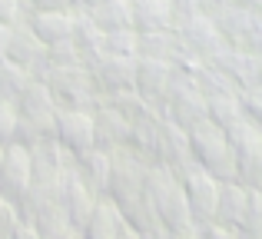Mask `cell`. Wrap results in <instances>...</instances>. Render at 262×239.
Returning <instances> with one entry per match:
<instances>
[{
    "label": "cell",
    "instance_id": "obj_14",
    "mask_svg": "<svg viewBox=\"0 0 262 239\" xmlns=\"http://www.w3.org/2000/svg\"><path fill=\"white\" fill-rule=\"evenodd\" d=\"M186 203H189L192 223H216V203H219V180L209 176L206 169H196L183 183Z\"/></svg>",
    "mask_w": 262,
    "mask_h": 239
},
{
    "label": "cell",
    "instance_id": "obj_9",
    "mask_svg": "<svg viewBox=\"0 0 262 239\" xmlns=\"http://www.w3.org/2000/svg\"><path fill=\"white\" fill-rule=\"evenodd\" d=\"M173 63L166 60H146V57H136V77H133V90L146 100L149 106H163L169 86H173Z\"/></svg>",
    "mask_w": 262,
    "mask_h": 239
},
{
    "label": "cell",
    "instance_id": "obj_22",
    "mask_svg": "<svg viewBox=\"0 0 262 239\" xmlns=\"http://www.w3.org/2000/svg\"><path fill=\"white\" fill-rule=\"evenodd\" d=\"M70 17H73V30H70V40H73V47H77L80 53H83V60L90 57V53H96V50H103V30L96 27V20L90 17V10L86 7H73L70 10Z\"/></svg>",
    "mask_w": 262,
    "mask_h": 239
},
{
    "label": "cell",
    "instance_id": "obj_38",
    "mask_svg": "<svg viewBox=\"0 0 262 239\" xmlns=\"http://www.w3.org/2000/svg\"><path fill=\"white\" fill-rule=\"evenodd\" d=\"M10 239H40V233L33 229V223H17V229L10 233Z\"/></svg>",
    "mask_w": 262,
    "mask_h": 239
},
{
    "label": "cell",
    "instance_id": "obj_13",
    "mask_svg": "<svg viewBox=\"0 0 262 239\" xmlns=\"http://www.w3.org/2000/svg\"><path fill=\"white\" fill-rule=\"evenodd\" d=\"M30 149L20 143H7L4 166H0V196L17 203L20 196L30 189Z\"/></svg>",
    "mask_w": 262,
    "mask_h": 239
},
{
    "label": "cell",
    "instance_id": "obj_3",
    "mask_svg": "<svg viewBox=\"0 0 262 239\" xmlns=\"http://www.w3.org/2000/svg\"><path fill=\"white\" fill-rule=\"evenodd\" d=\"M50 86V97L57 106L63 110H93L100 103V93H96L93 80H90V70L83 63L80 67H53L43 80Z\"/></svg>",
    "mask_w": 262,
    "mask_h": 239
},
{
    "label": "cell",
    "instance_id": "obj_36",
    "mask_svg": "<svg viewBox=\"0 0 262 239\" xmlns=\"http://www.w3.org/2000/svg\"><path fill=\"white\" fill-rule=\"evenodd\" d=\"M199 226V239H239L236 229L219 226V223H196Z\"/></svg>",
    "mask_w": 262,
    "mask_h": 239
},
{
    "label": "cell",
    "instance_id": "obj_25",
    "mask_svg": "<svg viewBox=\"0 0 262 239\" xmlns=\"http://www.w3.org/2000/svg\"><path fill=\"white\" fill-rule=\"evenodd\" d=\"M120 206V216H123V223H126L129 229H136V233H146L149 226H156V209H153V203L146 200V196H133V200H126V203H116Z\"/></svg>",
    "mask_w": 262,
    "mask_h": 239
},
{
    "label": "cell",
    "instance_id": "obj_7",
    "mask_svg": "<svg viewBox=\"0 0 262 239\" xmlns=\"http://www.w3.org/2000/svg\"><path fill=\"white\" fill-rule=\"evenodd\" d=\"M110 156H113V169H110L106 196L113 203H126V200H133V196H140L143 193V176H146V163L129 146L113 149Z\"/></svg>",
    "mask_w": 262,
    "mask_h": 239
},
{
    "label": "cell",
    "instance_id": "obj_10",
    "mask_svg": "<svg viewBox=\"0 0 262 239\" xmlns=\"http://www.w3.org/2000/svg\"><path fill=\"white\" fill-rule=\"evenodd\" d=\"M53 140L67 153H83V149H90L93 146V117H90V110H63V106H57Z\"/></svg>",
    "mask_w": 262,
    "mask_h": 239
},
{
    "label": "cell",
    "instance_id": "obj_37",
    "mask_svg": "<svg viewBox=\"0 0 262 239\" xmlns=\"http://www.w3.org/2000/svg\"><path fill=\"white\" fill-rule=\"evenodd\" d=\"M30 10H73L77 0H27Z\"/></svg>",
    "mask_w": 262,
    "mask_h": 239
},
{
    "label": "cell",
    "instance_id": "obj_32",
    "mask_svg": "<svg viewBox=\"0 0 262 239\" xmlns=\"http://www.w3.org/2000/svg\"><path fill=\"white\" fill-rule=\"evenodd\" d=\"M30 7L27 0H0V24L4 27H17V24H27L30 20Z\"/></svg>",
    "mask_w": 262,
    "mask_h": 239
},
{
    "label": "cell",
    "instance_id": "obj_30",
    "mask_svg": "<svg viewBox=\"0 0 262 239\" xmlns=\"http://www.w3.org/2000/svg\"><path fill=\"white\" fill-rule=\"evenodd\" d=\"M136 40H140V33H136L133 27H126V30H110V33H103V53L136 60Z\"/></svg>",
    "mask_w": 262,
    "mask_h": 239
},
{
    "label": "cell",
    "instance_id": "obj_46",
    "mask_svg": "<svg viewBox=\"0 0 262 239\" xmlns=\"http://www.w3.org/2000/svg\"><path fill=\"white\" fill-rule=\"evenodd\" d=\"M77 4H80V0H77Z\"/></svg>",
    "mask_w": 262,
    "mask_h": 239
},
{
    "label": "cell",
    "instance_id": "obj_2",
    "mask_svg": "<svg viewBox=\"0 0 262 239\" xmlns=\"http://www.w3.org/2000/svg\"><path fill=\"white\" fill-rule=\"evenodd\" d=\"M186 136H189L192 160H196L206 173L216 176L219 183L236 180V153H232V146H229L226 129H219L212 120H206V123H199V126H192Z\"/></svg>",
    "mask_w": 262,
    "mask_h": 239
},
{
    "label": "cell",
    "instance_id": "obj_8",
    "mask_svg": "<svg viewBox=\"0 0 262 239\" xmlns=\"http://www.w3.org/2000/svg\"><path fill=\"white\" fill-rule=\"evenodd\" d=\"M70 163H73V153H67L57 140H40L30 146V180L37 186L57 189L63 173L70 169Z\"/></svg>",
    "mask_w": 262,
    "mask_h": 239
},
{
    "label": "cell",
    "instance_id": "obj_42",
    "mask_svg": "<svg viewBox=\"0 0 262 239\" xmlns=\"http://www.w3.org/2000/svg\"><path fill=\"white\" fill-rule=\"evenodd\" d=\"M116 239H140V233H136V229H129L126 223H123V229H120V236Z\"/></svg>",
    "mask_w": 262,
    "mask_h": 239
},
{
    "label": "cell",
    "instance_id": "obj_44",
    "mask_svg": "<svg viewBox=\"0 0 262 239\" xmlns=\"http://www.w3.org/2000/svg\"><path fill=\"white\" fill-rule=\"evenodd\" d=\"M4 153H7V143H0V166H4Z\"/></svg>",
    "mask_w": 262,
    "mask_h": 239
},
{
    "label": "cell",
    "instance_id": "obj_41",
    "mask_svg": "<svg viewBox=\"0 0 262 239\" xmlns=\"http://www.w3.org/2000/svg\"><path fill=\"white\" fill-rule=\"evenodd\" d=\"M7 37H10V27L0 24V57H4V50H7Z\"/></svg>",
    "mask_w": 262,
    "mask_h": 239
},
{
    "label": "cell",
    "instance_id": "obj_28",
    "mask_svg": "<svg viewBox=\"0 0 262 239\" xmlns=\"http://www.w3.org/2000/svg\"><path fill=\"white\" fill-rule=\"evenodd\" d=\"M239 239H262V189H249L243 223L236 226Z\"/></svg>",
    "mask_w": 262,
    "mask_h": 239
},
{
    "label": "cell",
    "instance_id": "obj_33",
    "mask_svg": "<svg viewBox=\"0 0 262 239\" xmlns=\"http://www.w3.org/2000/svg\"><path fill=\"white\" fill-rule=\"evenodd\" d=\"M20 113L10 100H0V143H13V133H17Z\"/></svg>",
    "mask_w": 262,
    "mask_h": 239
},
{
    "label": "cell",
    "instance_id": "obj_45",
    "mask_svg": "<svg viewBox=\"0 0 262 239\" xmlns=\"http://www.w3.org/2000/svg\"><path fill=\"white\" fill-rule=\"evenodd\" d=\"M63 239H83V236H80V233H77V229H73V233H67Z\"/></svg>",
    "mask_w": 262,
    "mask_h": 239
},
{
    "label": "cell",
    "instance_id": "obj_40",
    "mask_svg": "<svg viewBox=\"0 0 262 239\" xmlns=\"http://www.w3.org/2000/svg\"><path fill=\"white\" fill-rule=\"evenodd\" d=\"M173 239H199V226H183V229H173Z\"/></svg>",
    "mask_w": 262,
    "mask_h": 239
},
{
    "label": "cell",
    "instance_id": "obj_34",
    "mask_svg": "<svg viewBox=\"0 0 262 239\" xmlns=\"http://www.w3.org/2000/svg\"><path fill=\"white\" fill-rule=\"evenodd\" d=\"M20 213H17V203H10L7 196H0V239H10V233L17 229Z\"/></svg>",
    "mask_w": 262,
    "mask_h": 239
},
{
    "label": "cell",
    "instance_id": "obj_43",
    "mask_svg": "<svg viewBox=\"0 0 262 239\" xmlns=\"http://www.w3.org/2000/svg\"><path fill=\"white\" fill-rule=\"evenodd\" d=\"M100 4H106V0H80V7H86V10L90 7H100Z\"/></svg>",
    "mask_w": 262,
    "mask_h": 239
},
{
    "label": "cell",
    "instance_id": "obj_20",
    "mask_svg": "<svg viewBox=\"0 0 262 239\" xmlns=\"http://www.w3.org/2000/svg\"><path fill=\"white\" fill-rule=\"evenodd\" d=\"M246 200H249V189H246L239 180L219 183V203H216V223H219V226L236 229L239 223H243Z\"/></svg>",
    "mask_w": 262,
    "mask_h": 239
},
{
    "label": "cell",
    "instance_id": "obj_17",
    "mask_svg": "<svg viewBox=\"0 0 262 239\" xmlns=\"http://www.w3.org/2000/svg\"><path fill=\"white\" fill-rule=\"evenodd\" d=\"M123 229V216H120V206H116L110 196H96V206L90 213V220L83 223L80 236L83 239H116Z\"/></svg>",
    "mask_w": 262,
    "mask_h": 239
},
{
    "label": "cell",
    "instance_id": "obj_15",
    "mask_svg": "<svg viewBox=\"0 0 262 239\" xmlns=\"http://www.w3.org/2000/svg\"><path fill=\"white\" fill-rule=\"evenodd\" d=\"M70 169L80 176V183L90 186L96 196H106V186H110V169H113V156L100 146H90L83 153H73V163Z\"/></svg>",
    "mask_w": 262,
    "mask_h": 239
},
{
    "label": "cell",
    "instance_id": "obj_1",
    "mask_svg": "<svg viewBox=\"0 0 262 239\" xmlns=\"http://www.w3.org/2000/svg\"><path fill=\"white\" fill-rule=\"evenodd\" d=\"M143 196L153 203L156 220H160L166 229L192 226V213H189V203H186V193H183V186L176 183V176L169 173L166 166H146Z\"/></svg>",
    "mask_w": 262,
    "mask_h": 239
},
{
    "label": "cell",
    "instance_id": "obj_29",
    "mask_svg": "<svg viewBox=\"0 0 262 239\" xmlns=\"http://www.w3.org/2000/svg\"><path fill=\"white\" fill-rule=\"evenodd\" d=\"M30 83V73L24 70V67L10 63V60H4L0 63V100H17V93L24 90V86Z\"/></svg>",
    "mask_w": 262,
    "mask_h": 239
},
{
    "label": "cell",
    "instance_id": "obj_4",
    "mask_svg": "<svg viewBox=\"0 0 262 239\" xmlns=\"http://www.w3.org/2000/svg\"><path fill=\"white\" fill-rule=\"evenodd\" d=\"M160 110L169 123H176L186 133H189L192 126L209 120V113H206V97L199 93V86L192 83V77H179V73L173 77V86H169V93H166Z\"/></svg>",
    "mask_w": 262,
    "mask_h": 239
},
{
    "label": "cell",
    "instance_id": "obj_23",
    "mask_svg": "<svg viewBox=\"0 0 262 239\" xmlns=\"http://www.w3.org/2000/svg\"><path fill=\"white\" fill-rule=\"evenodd\" d=\"M206 113H209V120L216 123L219 129H229V126H236L239 120H246L243 100H239L236 90H226V93L209 97V100H206Z\"/></svg>",
    "mask_w": 262,
    "mask_h": 239
},
{
    "label": "cell",
    "instance_id": "obj_27",
    "mask_svg": "<svg viewBox=\"0 0 262 239\" xmlns=\"http://www.w3.org/2000/svg\"><path fill=\"white\" fill-rule=\"evenodd\" d=\"M103 100H106L116 113H123V117L129 120V126H133V123H140L143 117H149V113L156 110V106H149L136 90H120V93H110V97H103Z\"/></svg>",
    "mask_w": 262,
    "mask_h": 239
},
{
    "label": "cell",
    "instance_id": "obj_5",
    "mask_svg": "<svg viewBox=\"0 0 262 239\" xmlns=\"http://www.w3.org/2000/svg\"><path fill=\"white\" fill-rule=\"evenodd\" d=\"M83 67L90 70V80H93L96 93L100 97H110V93L120 90H133V77H136V60L129 57H113V53H90L83 60Z\"/></svg>",
    "mask_w": 262,
    "mask_h": 239
},
{
    "label": "cell",
    "instance_id": "obj_31",
    "mask_svg": "<svg viewBox=\"0 0 262 239\" xmlns=\"http://www.w3.org/2000/svg\"><path fill=\"white\" fill-rule=\"evenodd\" d=\"M47 60H50V67H80L83 53L73 47V40H63V44L47 47Z\"/></svg>",
    "mask_w": 262,
    "mask_h": 239
},
{
    "label": "cell",
    "instance_id": "obj_26",
    "mask_svg": "<svg viewBox=\"0 0 262 239\" xmlns=\"http://www.w3.org/2000/svg\"><path fill=\"white\" fill-rule=\"evenodd\" d=\"M33 229L40 233V239H63L67 233H73V223L67 220V213L53 203V206H47L43 213H37L33 216Z\"/></svg>",
    "mask_w": 262,
    "mask_h": 239
},
{
    "label": "cell",
    "instance_id": "obj_35",
    "mask_svg": "<svg viewBox=\"0 0 262 239\" xmlns=\"http://www.w3.org/2000/svg\"><path fill=\"white\" fill-rule=\"evenodd\" d=\"M169 13H173V27H179L189 17H199V0H169Z\"/></svg>",
    "mask_w": 262,
    "mask_h": 239
},
{
    "label": "cell",
    "instance_id": "obj_21",
    "mask_svg": "<svg viewBox=\"0 0 262 239\" xmlns=\"http://www.w3.org/2000/svg\"><path fill=\"white\" fill-rule=\"evenodd\" d=\"M179 53H183V47H179L176 30H149V33H140V40H136V57L176 63Z\"/></svg>",
    "mask_w": 262,
    "mask_h": 239
},
{
    "label": "cell",
    "instance_id": "obj_19",
    "mask_svg": "<svg viewBox=\"0 0 262 239\" xmlns=\"http://www.w3.org/2000/svg\"><path fill=\"white\" fill-rule=\"evenodd\" d=\"M129 17H133V30L136 33L173 30L169 0H129Z\"/></svg>",
    "mask_w": 262,
    "mask_h": 239
},
{
    "label": "cell",
    "instance_id": "obj_18",
    "mask_svg": "<svg viewBox=\"0 0 262 239\" xmlns=\"http://www.w3.org/2000/svg\"><path fill=\"white\" fill-rule=\"evenodd\" d=\"M27 27L40 37L43 47H53V44L70 40L73 17H70V10H33L30 20H27Z\"/></svg>",
    "mask_w": 262,
    "mask_h": 239
},
{
    "label": "cell",
    "instance_id": "obj_11",
    "mask_svg": "<svg viewBox=\"0 0 262 239\" xmlns=\"http://www.w3.org/2000/svg\"><path fill=\"white\" fill-rule=\"evenodd\" d=\"M57 206L63 209L67 220L73 223V229L80 233L83 223L90 220V213H93V206H96V193L80 183V176L73 173V169H67L60 186H57Z\"/></svg>",
    "mask_w": 262,
    "mask_h": 239
},
{
    "label": "cell",
    "instance_id": "obj_24",
    "mask_svg": "<svg viewBox=\"0 0 262 239\" xmlns=\"http://www.w3.org/2000/svg\"><path fill=\"white\" fill-rule=\"evenodd\" d=\"M90 17L96 20V27H100L103 33L133 27V17H129V0H106V4H100V7H90Z\"/></svg>",
    "mask_w": 262,
    "mask_h": 239
},
{
    "label": "cell",
    "instance_id": "obj_16",
    "mask_svg": "<svg viewBox=\"0 0 262 239\" xmlns=\"http://www.w3.org/2000/svg\"><path fill=\"white\" fill-rule=\"evenodd\" d=\"M47 57V47L40 44V37L30 30L27 24H17L10 27V37H7V50H4V60H10V63L24 67L27 73L33 70V67L40 63V60Z\"/></svg>",
    "mask_w": 262,
    "mask_h": 239
},
{
    "label": "cell",
    "instance_id": "obj_39",
    "mask_svg": "<svg viewBox=\"0 0 262 239\" xmlns=\"http://www.w3.org/2000/svg\"><path fill=\"white\" fill-rule=\"evenodd\" d=\"M140 239H173V229H166L163 223H156V226H149L146 233H140Z\"/></svg>",
    "mask_w": 262,
    "mask_h": 239
},
{
    "label": "cell",
    "instance_id": "obj_12",
    "mask_svg": "<svg viewBox=\"0 0 262 239\" xmlns=\"http://www.w3.org/2000/svg\"><path fill=\"white\" fill-rule=\"evenodd\" d=\"M90 117H93V146L106 149V153L129 146V129L133 126H129V120L123 117V113H116L106 100H100V103L90 110Z\"/></svg>",
    "mask_w": 262,
    "mask_h": 239
},
{
    "label": "cell",
    "instance_id": "obj_6",
    "mask_svg": "<svg viewBox=\"0 0 262 239\" xmlns=\"http://www.w3.org/2000/svg\"><path fill=\"white\" fill-rule=\"evenodd\" d=\"M176 37H179V47H183V53H189L192 60H203V63H212V60L219 57V53L226 50V40L223 33L216 30V24H212L209 17H189L186 24L173 27Z\"/></svg>",
    "mask_w": 262,
    "mask_h": 239
}]
</instances>
